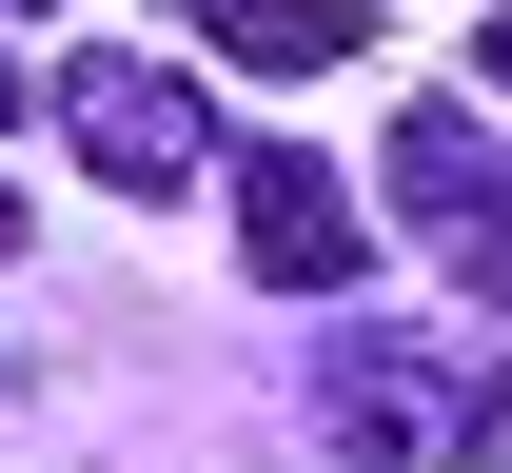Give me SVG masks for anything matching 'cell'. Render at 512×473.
I'll use <instances>...</instances> for the list:
<instances>
[{
  "label": "cell",
  "instance_id": "cell-6",
  "mask_svg": "<svg viewBox=\"0 0 512 473\" xmlns=\"http://www.w3.org/2000/svg\"><path fill=\"white\" fill-rule=\"evenodd\" d=\"M20 99H40V79H20V60H0V119H20Z\"/></svg>",
  "mask_w": 512,
  "mask_h": 473
},
{
  "label": "cell",
  "instance_id": "cell-3",
  "mask_svg": "<svg viewBox=\"0 0 512 473\" xmlns=\"http://www.w3.org/2000/svg\"><path fill=\"white\" fill-rule=\"evenodd\" d=\"M237 257L276 296H355L375 276V198H335L316 158H237Z\"/></svg>",
  "mask_w": 512,
  "mask_h": 473
},
{
  "label": "cell",
  "instance_id": "cell-5",
  "mask_svg": "<svg viewBox=\"0 0 512 473\" xmlns=\"http://www.w3.org/2000/svg\"><path fill=\"white\" fill-rule=\"evenodd\" d=\"M335 434H355V454H394V434H414V395H394L375 355L335 375ZM434 434H473V454H512V375H453V395H434Z\"/></svg>",
  "mask_w": 512,
  "mask_h": 473
},
{
  "label": "cell",
  "instance_id": "cell-7",
  "mask_svg": "<svg viewBox=\"0 0 512 473\" xmlns=\"http://www.w3.org/2000/svg\"><path fill=\"white\" fill-rule=\"evenodd\" d=\"M473 60H493V79H512V20H493V40H473Z\"/></svg>",
  "mask_w": 512,
  "mask_h": 473
},
{
  "label": "cell",
  "instance_id": "cell-2",
  "mask_svg": "<svg viewBox=\"0 0 512 473\" xmlns=\"http://www.w3.org/2000/svg\"><path fill=\"white\" fill-rule=\"evenodd\" d=\"M40 119L79 138V178H99V198H197V178H217V138H197V79L119 60V40H79V60L40 79Z\"/></svg>",
  "mask_w": 512,
  "mask_h": 473
},
{
  "label": "cell",
  "instance_id": "cell-1",
  "mask_svg": "<svg viewBox=\"0 0 512 473\" xmlns=\"http://www.w3.org/2000/svg\"><path fill=\"white\" fill-rule=\"evenodd\" d=\"M375 158H394V178H375V217L453 257V316H512V158H493L473 119H453V99H414V119H394Z\"/></svg>",
  "mask_w": 512,
  "mask_h": 473
},
{
  "label": "cell",
  "instance_id": "cell-4",
  "mask_svg": "<svg viewBox=\"0 0 512 473\" xmlns=\"http://www.w3.org/2000/svg\"><path fill=\"white\" fill-rule=\"evenodd\" d=\"M197 40L256 60V79H335L355 40H375V0H197Z\"/></svg>",
  "mask_w": 512,
  "mask_h": 473
},
{
  "label": "cell",
  "instance_id": "cell-8",
  "mask_svg": "<svg viewBox=\"0 0 512 473\" xmlns=\"http://www.w3.org/2000/svg\"><path fill=\"white\" fill-rule=\"evenodd\" d=\"M0 257H20V198H0Z\"/></svg>",
  "mask_w": 512,
  "mask_h": 473
}]
</instances>
